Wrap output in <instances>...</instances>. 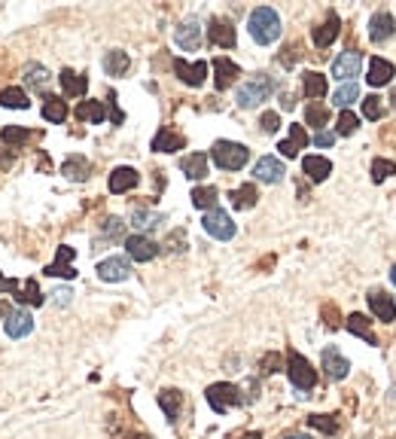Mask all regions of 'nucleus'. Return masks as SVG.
<instances>
[{
    "instance_id": "obj_51",
    "label": "nucleus",
    "mask_w": 396,
    "mask_h": 439,
    "mask_svg": "<svg viewBox=\"0 0 396 439\" xmlns=\"http://www.w3.org/2000/svg\"><path fill=\"white\" fill-rule=\"evenodd\" d=\"M332 144H335V135H332V131H317V135H314V147L327 150V147H332Z\"/></svg>"
},
{
    "instance_id": "obj_1",
    "label": "nucleus",
    "mask_w": 396,
    "mask_h": 439,
    "mask_svg": "<svg viewBox=\"0 0 396 439\" xmlns=\"http://www.w3.org/2000/svg\"><path fill=\"white\" fill-rule=\"evenodd\" d=\"M247 30L259 46H271L281 37V16L271 6H256L247 18Z\"/></svg>"
},
{
    "instance_id": "obj_8",
    "label": "nucleus",
    "mask_w": 396,
    "mask_h": 439,
    "mask_svg": "<svg viewBox=\"0 0 396 439\" xmlns=\"http://www.w3.org/2000/svg\"><path fill=\"white\" fill-rule=\"evenodd\" d=\"M98 278L107 284H119L131 278V262L125 257H107L98 262Z\"/></svg>"
},
{
    "instance_id": "obj_9",
    "label": "nucleus",
    "mask_w": 396,
    "mask_h": 439,
    "mask_svg": "<svg viewBox=\"0 0 396 439\" xmlns=\"http://www.w3.org/2000/svg\"><path fill=\"white\" fill-rule=\"evenodd\" d=\"M125 250L135 262H149L159 257V244L149 238V235H128L125 238Z\"/></svg>"
},
{
    "instance_id": "obj_54",
    "label": "nucleus",
    "mask_w": 396,
    "mask_h": 439,
    "mask_svg": "<svg viewBox=\"0 0 396 439\" xmlns=\"http://www.w3.org/2000/svg\"><path fill=\"white\" fill-rule=\"evenodd\" d=\"M283 439H314V436H308V433H287Z\"/></svg>"
},
{
    "instance_id": "obj_12",
    "label": "nucleus",
    "mask_w": 396,
    "mask_h": 439,
    "mask_svg": "<svg viewBox=\"0 0 396 439\" xmlns=\"http://www.w3.org/2000/svg\"><path fill=\"white\" fill-rule=\"evenodd\" d=\"M323 369H327V375L332 382H341V379H348V372H351V363H348V357H344L339 348H323Z\"/></svg>"
},
{
    "instance_id": "obj_34",
    "label": "nucleus",
    "mask_w": 396,
    "mask_h": 439,
    "mask_svg": "<svg viewBox=\"0 0 396 439\" xmlns=\"http://www.w3.org/2000/svg\"><path fill=\"white\" fill-rule=\"evenodd\" d=\"M344 326H348V330L353 333V335H360V339H366V342H369V345H378V339H375V333H372V326H369V318H366V314H351V318H348V323H344Z\"/></svg>"
},
{
    "instance_id": "obj_28",
    "label": "nucleus",
    "mask_w": 396,
    "mask_h": 439,
    "mask_svg": "<svg viewBox=\"0 0 396 439\" xmlns=\"http://www.w3.org/2000/svg\"><path fill=\"white\" fill-rule=\"evenodd\" d=\"M61 174L67 180H86L91 174V162L86 156H67L64 165H61Z\"/></svg>"
},
{
    "instance_id": "obj_33",
    "label": "nucleus",
    "mask_w": 396,
    "mask_h": 439,
    "mask_svg": "<svg viewBox=\"0 0 396 439\" xmlns=\"http://www.w3.org/2000/svg\"><path fill=\"white\" fill-rule=\"evenodd\" d=\"M49 79H52V77H49V70H46L43 65H28V67H25V86L34 89V91H40V95L46 91Z\"/></svg>"
},
{
    "instance_id": "obj_27",
    "label": "nucleus",
    "mask_w": 396,
    "mask_h": 439,
    "mask_svg": "<svg viewBox=\"0 0 396 439\" xmlns=\"http://www.w3.org/2000/svg\"><path fill=\"white\" fill-rule=\"evenodd\" d=\"M162 223H165V217H162V213H156V211H147V208H137L135 213H131V226L137 229V235L159 229Z\"/></svg>"
},
{
    "instance_id": "obj_55",
    "label": "nucleus",
    "mask_w": 396,
    "mask_h": 439,
    "mask_svg": "<svg viewBox=\"0 0 396 439\" xmlns=\"http://www.w3.org/2000/svg\"><path fill=\"white\" fill-rule=\"evenodd\" d=\"M244 439H262V433H247V436H244Z\"/></svg>"
},
{
    "instance_id": "obj_32",
    "label": "nucleus",
    "mask_w": 396,
    "mask_h": 439,
    "mask_svg": "<svg viewBox=\"0 0 396 439\" xmlns=\"http://www.w3.org/2000/svg\"><path fill=\"white\" fill-rule=\"evenodd\" d=\"M128 67H131V58H128V52H122V49H113V52L104 55V70H107V77H125Z\"/></svg>"
},
{
    "instance_id": "obj_57",
    "label": "nucleus",
    "mask_w": 396,
    "mask_h": 439,
    "mask_svg": "<svg viewBox=\"0 0 396 439\" xmlns=\"http://www.w3.org/2000/svg\"><path fill=\"white\" fill-rule=\"evenodd\" d=\"M390 101H393V107H396V89H393V95H390Z\"/></svg>"
},
{
    "instance_id": "obj_22",
    "label": "nucleus",
    "mask_w": 396,
    "mask_h": 439,
    "mask_svg": "<svg viewBox=\"0 0 396 439\" xmlns=\"http://www.w3.org/2000/svg\"><path fill=\"white\" fill-rule=\"evenodd\" d=\"M140 183V174L135 168H128V165H122L116 168L113 174H110V192H116V196H122V192H128V189H135Z\"/></svg>"
},
{
    "instance_id": "obj_37",
    "label": "nucleus",
    "mask_w": 396,
    "mask_h": 439,
    "mask_svg": "<svg viewBox=\"0 0 396 439\" xmlns=\"http://www.w3.org/2000/svg\"><path fill=\"white\" fill-rule=\"evenodd\" d=\"M159 406L165 409L168 421H177V418H180V406H183V394L180 391H162L159 394Z\"/></svg>"
},
{
    "instance_id": "obj_25",
    "label": "nucleus",
    "mask_w": 396,
    "mask_h": 439,
    "mask_svg": "<svg viewBox=\"0 0 396 439\" xmlns=\"http://www.w3.org/2000/svg\"><path fill=\"white\" fill-rule=\"evenodd\" d=\"M183 147H186L183 135H177V131H171V128H159L156 138H152V150L156 152H177Z\"/></svg>"
},
{
    "instance_id": "obj_18",
    "label": "nucleus",
    "mask_w": 396,
    "mask_h": 439,
    "mask_svg": "<svg viewBox=\"0 0 396 439\" xmlns=\"http://www.w3.org/2000/svg\"><path fill=\"white\" fill-rule=\"evenodd\" d=\"M174 70H177V77L183 79V83L192 86V89H198L201 83H205V77H208V65H205V61H196V65H189V61L177 58L174 61Z\"/></svg>"
},
{
    "instance_id": "obj_17",
    "label": "nucleus",
    "mask_w": 396,
    "mask_h": 439,
    "mask_svg": "<svg viewBox=\"0 0 396 439\" xmlns=\"http://www.w3.org/2000/svg\"><path fill=\"white\" fill-rule=\"evenodd\" d=\"M238 77H241V70H238L235 61H229L222 55L213 61V86H217V91H226Z\"/></svg>"
},
{
    "instance_id": "obj_5",
    "label": "nucleus",
    "mask_w": 396,
    "mask_h": 439,
    "mask_svg": "<svg viewBox=\"0 0 396 439\" xmlns=\"http://www.w3.org/2000/svg\"><path fill=\"white\" fill-rule=\"evenodd\" d=\"M205 396H208V403H210V409L213 412H229L232 406H238L244 396H241V391L235 384H229V382H217V384H210L208 391H205Z\"/></svg>"
},
{
    "instance_id": "obj_53",
    "label": "nucleus",
    "mask_w": 396,
    "mask_h": 439,
    "mask_svg": "<svg viewBox=\"0 0 396 439\" xmlns=\"http://www.w3.org/2000/svg\"><path fill=\"white\" fill-rule=\"evenodd\" d=\"M70 260H74V248H58L55 262H70Z\"/></svg>"
},
{
    "instance_id": "obj_56",
    "label": "nucleus",
    "mask_w": 396,
    "mask_h": 439,
    "mask_svg": "<svg viewBox=\"0 0 396 439\" xmlns=\"http://www.w3.org/2000/svg\"><path fill=\"white\" fill-rule=\"evenodd\" d=\"M390 281L396 284V265H393V269H390Z\"/></svg>"
},
{
    "instance_id": "obj_52",
    "label": "nucleus",
    "mask_w": 396,
    "mask_h": 439,
    "mask_svg": "<svg viewBox=\"0 0 396 439\" xmlns=\"http://www.w3.org/2000/svg\"><path fill=\"white\" fill-rule=\"evenodd\" d=\"M18 287H22V284H18V281H13V278H4V274H0V293H18Z\"/></svg>"
},
{
    "instance_id": "obj_20",
    "label": "nucleus",
    "mask_w": 396,
    "mask_h": 439,
    "mask_svg": "<svg viewBox=\"0 0 396 439\" xmlns=\"http://www.w3.org/2000/svg\"><path fill=\"white\" fill-rule=\"evenodd\" d=\"M339 30H341V22H339V16H335V13H329V16H327V22L314 28V34H311L314 46H317V49H327V46L332 43V40L339 37Z\"/></svg>"
},
{
    "instance_id": "obj_16",
    "label": "nucleus",
    "mask_w": 396,
    "mask_h": 439,
    "mask_svg": "<svg viewBox=\"0 0 396 439\" xmlns=\"http://www.w3.org/2000/svg\"><path fill=\"white\" fill-rule=\"evenodd\" d=\"M369 309H372L375 318L384 321V323H393V321H396V302H393L390 293L372 290V293H369Z\"/></svg>"
},
{
    "instance_id": "obj_35",
    "label": "nucleus",
    "mask_w": 396,
    "mask_h": 439,
    "mask_svg": "<svg viewBox=\"0 0 396 439\" xmlns=\"http://www.w3.org/2000/svg\"><path fill=\"white\" fill-rule=\"evenodd\" d=\"M305 122H308L311 128L323 131V126L329 122V107H327V104H320V101H311V104L305 107Z\"/></svg>"
},
{
    "instance_id": "obj_41",
    "label": "nucleus",
    "mask_w": 396,
    "mask_h": 439,
    "mask_svg": "<svg viewBox=\"0 0 396 439\" xmlns=\"http://www.w3.org/2000/svg\"><path fill=\"white\" fill-rule=\"evenodd\" d=\"M0 104H4V107H13V110H25V107H28L25 89H16V86L4 89V91H0Z\"/></svg>"
},
{
    "instance_id": "obj_19",
    "label": "nucleus",
    "mask_w": 396,
    "mask_h": 439,
    "mask_svg": "<svg viewBox=\"0 0 396 439\" xmlns=\"http://www.w3.org/2000/svg\"><path fill=\"white\" fill-rule=\"evenodd\" d=\"M393 74H396V67L390 65V61H384V58H372L369 61V74H366V83L369 86H387L393 83Z\"/></svg>"
},
{
    "instance_id": "obj_49",
    "label": "nucleus",
    "mask_w": 396,
    "mask_h": 439,
    "mask_svg": "<svg viewBox=\"0 0 396 439\" xmlns=\"http://www.w3.org/2000/svg\"><path fill=\"white\" fill-rule=\"evenodd\" d=\"M259 126H262V131H266V135H274V131L281 128V116L274 113V110H266V113L259 116Z\"/></svg>"
},
{
    "instance_id": "obj_7",
    "label": "nucleus",
    "mask_w": 396,
    "mask_h": 439,
    "mask_svg": "<svg viewBox=\"0 0 396 439\" xmlns=\"http://www.w3.org/2000/svg\"><path fill=\"white\" fill-rule=\"evenodd\" d=\"M360 70H363V55L357 49H344V52H339V58L332 61L335 79H351L353 83V77H360Z\"/></svg>"
},
{
    "instance_id": "obj_6",
    "label": "nucleus",
    "mask_w": 396,
    "mask_h": 439,
    "mask_svg": "<svg viewBox=\"0 0 396 439\" xmlns=\"http://www.w3.org/2000/svg\"><path fill=\"white\" fill-rule=\"evenodd\" d=\"M201 226H205V232L213 235L217 241H232V238H235V232H238V226L232 223V217L222 208L208 211L205 220H201Z\"/></svg>"
},
{
    "instance_id": "obj_11",
    "label": "nucleus",
    "mask_w": 396,
    "mask_h": 439,
    "mask_svg": "<svg viewBox=\"0 0 396 439\" xmlns=\"http://www.w3.org/2000/svg\"><path fill=\"white\" fill-rule=\"evenodd\" d=\"M208 37H210V43L213 46H220V49H232L238 43V37H235V28H232L229 18H210V25H208Z\"/></svg>"
},
{
    "instance_id": "obj_30",
    "label": "nucleus",
    "mask_w": 396,
    "mask_h": 439,
    "mask_svg": "<svg viewBox=\"0 0 396 439\" xmlns=\"http://www.w3.org/2000/svg\"><path fill=\"white\" fill-rule=\"evenodd\" d=\"M327 77L317 74V70H311V74H305L302 79V91H305V98H311V101H320L323 95H327Z\"/></svg>"
},
{
    "instance_id": "obj_21",
    "label": "nucleus",
    "mask_w": 396,
    "mask_h": 439,
    "mask_svg": "<svg viewBox=\"0 0 396 439\" xmlns=\"http://www.w3.org/2000/svg\"><path fill=\"white\" fill-rule=\"evenodd\" d=\"M302 168H305V177H308L311 183H323L332 174V162L323 159V156H305Z\"/></svg>"
},
{
    "instance_id": "obj_31",
    "label": "nucleus",
    "mask_w": 396,
    "mask_h": 439,
    "mask_svg": "<svg viewBox=\"0 0 396 439\" xmlns=\"http://www.w3.org/2000/svg\"><path fill=\"white\" fill-rule=\"evenodd\" d=\"M229 199H232V208H235V211H250L253 205H256L259 192H256V187H253V183H244V187L232 189Z\"/></svg>"
},
{
    "instance_id": "obj_24",
    "label": "nucleus",
    "mask_w": 396,
    "mask_h": 439,
    "mask_svg": "<svg viewBox=\"0 0 396 439\" xmlns=\"http://www.w3.org/2000/svg\"><path fill=\"white\" fill-rule=\"evenodd\" d=\"M305 147H308V135H305V128H302V126H290V138L278 144L281 156H287V159H296V156H299V150H305Z\"/></svg>"
},
{
    "instance_id": "obj_2",
    "label": "nucleus",
    "mask_w": 396,
    "mask_h": 439,
    "mask_svg": "<svg viewBox=\"0 0 396 439\" xmlns=\"http://www.w3.org/2000/svg\"><path fill=\"white\" fill-rule=\"evenodd\" d=\"M210 159H213V165L222 171H241L250 162V150L238 144V140H217V144L210 147Z\"/></svg>"
},
{
    "instance_id": "obj_4",
    "label": "nucleus",
    "mask_w": 396,
    "mask_h": 439,
    "mask_svg": "<svg viewBox=\"0 0 396 439\" xmlns=\"http://www.w3.org/2000/svg\"><path fill=\"white\" fill-rule=\"evenodd\" d=\"M287 375L296 391H311L314 384H317V372L311 369V363L305 360L299 351H290L287 354Z\"/></svg>"
},
{
    "instance_id": "obj_47",
    "label": "nucleus",
    "mask_w": 396,
    "mask_h": 439,
    "mask_svg": "<svg viewBox=\"0 0 396 439\" xmlns=\"http://www.w3.org/2000/svg\"><path fill=\"white\" fill-rule=\"evenodd\" d=\"M104 238H110V241H116V238H122V235H125V223H122L119 217H107L104 220Z\"/></svg>"
},
{
    "instance_id": "obj_45",
    "label": "nucleus",
    "mask_w": 396,
    "mask_h": 439,
    "mask_svg": "<svg viewBox=\"0 0 396 439\" xmlns=\"http://www.w3.org/2000/svg\"><path fill=\"white\" fill-rule=\"evenodd\" d=\"M363 116L372 119V122L381 119V116H384V101H381L378 95H366V98H363Z\"/></svg>"
},
{
    "instance_id": "obj_13",
    "label": "nucleus",
    "mask_w": 396,
    "mask_h": 439,
    "mask_svg": "<svg viewBox=\"0 0 396 439\" xmlns=\"http://www.w3.org/2000/svg\"><path fill=\"white\" fill-rule=\"evenodd\" d=\"M174 40L180 49H186V52H196L201 46V22L198 18H186V22H180V28L174 30Z\"/></svg>"
},
{
    "instance_id": "obj_3",
    "label": "nucleus",
    "mask_w": 396,
    "mask_h": 439,
    "mask_svg": "<svg viewBox=\"0 0 396 439\" xmlns=\"http://www.w3.org/2000/svg\"><path fill=\"white\" fill-rule=\"evenodd\" d=\"M271 91H274V79L268 74H256V77H250L247 83L238 86L235 101L241 110H253V107H259L262 101H268Z\"/></svg>"
},
{
    "instance_id": "obj_14",
    "label": "nucleus",
    "mask_w": 396,
    "mask_h": 439,
    "mask_svg": "<svg viewBox=\"0 0 396 439\" xmlns=\"http://www.w3.org/2000/svg\"><path fill=\"white\" fill-rule=\"evenodd\" d=\"M283 174H287V168H283V162L274 159V156H262L256 165H253V177L259 183H281Z\"/></svg>"
},
{
    "instance_id": "obj_50",
    "label": "nucleus",
    "mask_w": 396,
    "mask_h": 439,
    "mask_svg": "<svg viewBox=\"0 0 396 439\" xmlns=\"http://www.w3.org/2000/svg\"><path fill=\"white\" fill-rule=\"evenodd\" d=\"M259 366H262V372H266V375H271V372L281 369V357H278V354H266Z\"/></svg>"
},
{
    "instance_id": "obj_40",
    "label": "nucleus",
    "mask_w": 396,
    "mask_h": 439,
    "mask_svg": "<svg viewBox=\"0 0 396 439\" xmlns=\"http://www.w3.org/2000/svg\"><path fill=\"white\" fill-rule=\"evenodd\" d=\"M0 140L9 147V150H16V147H25L28 140H30V131L28 128H18V126H6L4 131H0Z\"/></svg>"
},
{
    "instance_id": "obj_42",
    "label": "nucleus",
    "mask_w": 396,
    "mask_h": 439,
    "mask_svg": "<svg viewBox=\"0 0 396 439\" xmlns=\"http://www.w3.org/2000/svg\"><path fill=\"white\" fill-rule=\"evenodd\" d=\"M353 101H360V86L357 83H344L341 89H335V104L341 110H348Z\"/></svg>"
},
{
    "instance_id": "obj_48",
    "label": "nucleus",
    "mask_w": 396,
    "mask_h": 439,
    "mask_svg": "<svg viewBox=\"0 0 396 439\" xmlns=\"http://www.w3.org/2000/svg\"><path fill=\"white\" fill-rule=\"evenodd\" d=\"M46 274H49V278H77V272H74V265H70V262H52V265H46Z\"/></svg>"
},
{
    "instance_id": "obj_43",
    "label": "nucleus",
    "mask_w": 396,
    "mask_h": 439,
    "mask_svg": "<svg viewBox=\"0 0 396 439\" xmlns=\"http://www.w3.org/2000/svg\"><path fill=\"white\" fill-rule=\"evenodd\" d=\"M357 126H360L357 113H353V110H341V113H339V122H335V135L348 138V135H353V131H357Z\"/></svg>"
},
{
    "instance_id": "obj_39",
    "label": "nucleus",
    "mask_w": 396,
    "mask_h": 439,
    "mask_svg": "<svg viewBox=\"0 0 396 439\" xmlns=\"http://www.w3.org/2000/svg\"><path fill=\"white\" fill-rule=\"evenodd\" d=\"M43 119L46 122H64L67 119V104H64V101H58L55 95H46V101H43Z\"/></svg>"
},
{
    "instance_id": "obj_29",
    "label": "nucleus",
    "mask_w": 396,
    "mask_h": 439,
    "mask_svg": "<svg viewBox=\"0 0 396 439\" xmlns=\"http://www.w3.org/2000/svg\"><path fill=\"white\" fill-rule=\"evenodd\" d=\"M77 119L79 122H91V126H98V122L107 119V107L101 104V101H79L77 107Z\"/></svg>"
},
{
    "instance_id": "obj_26",
    "label": "nucleus",
    "mask_w": 396,
    "mask_h": 439,
    "mask_svg": "<svg viewBox=\"0 0 396 439\" xmlns=\"http://www.w3.org/2000/svg\"><path fill=\"white\" fill-rule=\"evenodd\" d=\"M180 171L189 180H201L208 174V156H205V152H189V156L180 159Z\"/></svg>"
},
{
    "instance_id": "obj_10",
    "label": "nucleus",
    "mask_w": 396,
    "mask_h": 439,
    "mask_svg": "<svg viewBox=\"0 0 396 439\" xmlns=\"http://www.w3.org/2000/svg\"><path fill=\"white\" fill-rule=\"evenodd\" d=\"M4 333L9 335V339H25V335H30L34 333V318H30V311L13 309L6 314V321H4Z\"/></svg>"
},
{
    "instance_id": "obj_46",
    "label": "nucleus",
    "mask_w": 396,
    "mask_h": 439,
    "mask_svg": "<svg viewBox=\"0 0 396 439\" xmlns=\"http://www.w3.org/2000/svg\"><path fill=\"white\" fill-rule=\"evenodd\" d=\"M308 427H314V430H323V433H335V430H339V421H335L332 415H311L308 418Z\"/></svg>"
},
{
    "instance_id": "obj_44",
    "label": "nucleus",
    "mask_w": 396,
    "mask_h": 439,
    "mask_svg": "<svg viewBox=\"0 0 396 439\" xmlns=\"http://www.w3.org/2000/svg\"><path fill=\"white\" fill-rule=\"evenodd\" d=\"M396 174V162L393 159H375L372 162V180L375 183H384L387 177Z\"/></svg>"
},
{
    "instance_id": "obj_15",
    "label": "nucleus",
    "mask_w": 396,
    "mask_h": 439,
    "mask_svg": "<svg viewBox=\"0 0 396 439\" xmlns=\"http://www.w3.org/2000/svg\"><path fill=\"white\" fill-rule=\"evenodd\" d=\"M396 30V22L390 13H384V9H378L372 18H369V40L372 43H387V40L393 37Z\"/></svg>"
},
{
    "instance_id": "obj_36",
    "label": "nucleus",
    "mask_w": 396,
    "mask_h": 439,
    "mask_svg": "<svg viewBox=\"0 0 396 439\" xmlns=\"http://www.w3.org/2000/svg\"><path fill=\"white\" fill-rule=\"evenodd\" d=\"M217 196H220L217 187H196L192 189V205L208 213V211L217 208Z\"/></svg>"
},
{
    "instance_id": "obj_23",
    "label": "nucleus",
    "mask_w": 396,
    "mask_h": 439,
    "mask_svg": "<svg viewBox=\"0 0 396 439\" xmlns=\"http://www.w3.org/2000/svg\"><path fill=\"white\" fill-rule=\"evenodd\" d=\"M58 79H61V89H64L67 98H83L86 89H89V79H86L83 74H77V70H70V67L61 70Z\"/></svg>"
},
{
    "instance_id": "obj_38",
    "label": "nucleus",
    "mask_w": 396,
    "mask_h": 439,
    "mask_svg": "<svg viewBox=\"0 0 396 439\" xmlns=\"http://www.w3.org/2000/svg\"><path fill=\"white\" fill-rule=\"evenodd\" d=\"M16 299L22 302V305H34V309H37V305H43V293H40L34 278H28V281H22V287H18Z\"/></svg>"
}]
</instances>
